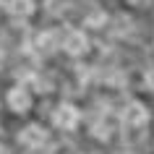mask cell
Returning a JSON list of instances; mask_svg holds the SVG:
<instances>
[{
    "instance_id": "obj_1",
    "label": "cell",
    "mask_w": 154,
    "mask_h": 154,
    "mask_svg": "<svg viewBox=\"0 0 154 154\" xmlns=\"http://www.w3.org/2000/svg\"><path fill=\"white\" fill-rule=\"evenodd\" d=\"M149 120V112H146V107L141 102H128L125 110H123V123H128V125H144Z\"/></svg>"
},
{
    "instance_id": "obj_2",
    "label": "cell",
    "mask_w": 154,
    "mask_h": 154,
    "mask_svg": "<svg viewBox=\"0 0 154 154\" xmlns=\"http://www.w3.org/2000/svg\"><path fill=\"white\" fill-rule=\"evenodd\" d=\"M63 47H65V52H71V55H84V52L89 50V39H86V34H81V32L73 29V32L65 34Z\"/></svg>"
},
{
    "instance_id": "obj_3",
    "label": "cell",
    "mask_w": 154,
    "mask_h": 154,
    "mask_svg": "<svg viewBox=\"0 0 154 154\" xmlns=\"http://www.w3.org/2000/svg\"><path fill=\"white\" fill-rule=\"evenodd\" d=\"M76 120H79V112H76L71 105H60L55 110V123L60 125V128H73Z\"/></svg>"
},
{
    "instance_id": "obj_4",
    "label": "cell",
    "mask_w": 154,
    "mask_h": 154,
    "mask_svg": "<svg viewBox=\"0 0 154 154\" xmlns=\"http://www.w3.org/2000/svg\"><path fill=\"white\" fill-rule=\"evenodd\" d=\"M21 138H24L26 144H34V146H39L42 141L47 138V133H45V131H42L39 125H34V128H29V131H26V133H24Z\"/></svg>"
},
{
    "instance_id": "obj_5",
    "label": "cell",
    "mask_w": 154,
    "mask_h": 154,
    "mask_svg": "<svg viewBox=\"0 0 154 154\" xmlns=\"http://www.w3.org/2000/svg\"><path fill=\"white\" fill-rule=\"evenodd\" d=\"M11 13H18V16H26V13H32L34 3L32 0H11Z\"/></svg>"
},
{
    "instance_id": "obj_6",
    "label": "cell",
    "mask_w": 154,
    "mask_h": 154,
    "mask_svg": "<svg viewBox=\"0 0 154 154\" xmlns=\"http://www.w3.org/2000/svg\"><path fill=\"white\" fill-rule=\"evenodd\" d=\"M11 102H13V107H16V110H26L29 97H26V91H13V94H11Z\"/></svg>"
},
{
    "instance_id": "obj_7",
    "label": "cell",
    "mask_w": 154,
    "mask_h": 154,
    "mask_svg": "<svg viewBox=\"0 0 154 154\" xmlns=\"http://www.w3.org/2000/svg\"><path fill=\"white\" fill-rule=\"evenodd\" d=\"M105 21H107V16H105V13H99V11H94V13L86 16V24H89V26H105Z\"/></svg>"
},
{
    "instance_id": "obj_8",
    "label": "cell",
    "mask_w": 154,
    "mask_h": 154,
    "mask_svg": "<svg viewBox=\"0 0 154 154\" xmlns=\"http://www.w3.org/2000/svg\"><path fill=\"white\" fill-rule=\"evenodd\" d=\"M144 81H146V86L154 91V68H152V71H146V79H144Z\"/></svg>"
},
{
    "instance_id": "obj_9",
    "label": "cell",
    "mask_w": 154,
    "mask_h": 154,
    "mask_svg": "<svg viewBox=\"0 0 154 154\" xmlns=\"http://www.w3.org/2000/svg\"><path fill=\"white\" fill-rule=\"evenodd\" d=\"M131 3H138V0H131Z\"/></svg>"
}]
</instances>
